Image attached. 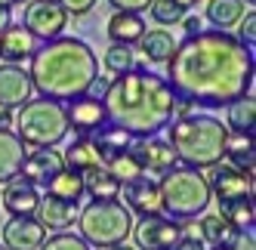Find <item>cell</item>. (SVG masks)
Instances as JSON below:
<instances>
[{
	"label": "cell",
	"instance_id": "cell-39",
	"mask_svg": "<svg viewBox=\"0 0 256 250\" xmlns=\"http://www.w3.org/2000/svg\"><path fill=\"white\" fill-rule=\"evenodd\" d=\"M173 250H210L204 241H200L198 235H194V232H186V235H182L176 244H173Z\"/></svg>",
	"mask_w": 256,
	"mask_h": 250
},
{
	"label": "cell",
	"instance_id": "cell-27",
	"mask_svg": "<svg viewBox=\"0 0 256 250\" xmlns=\"http://www.w3.org/2000/svg\"><path fill=\"white\" fill-rule=\"evenodd\" d=\"M44 194H52V198L68 201V204H80V198H84V176L65 167L59 176H52V180H50V186L44 188Z\"/></svg>",
	"mask_w": 256,
	"mask_h": 250
},
{
	"label": "cell",
	"instance_id": "cell-21",
	"mask_svg": "<svg viewBox=\"0 0 256 250\" xmlns=\"http://www.w3.org/2000/svg\"><path fill=\"white\" fill-rule=\"evenodd\" d=\"M105 31H108V40L112 44L133 46L145 34V19H142V12H112Z\"/></svg>",
	"mask_w": 256,
	"mask_h": 250
},
{
	"label": "cell",
	"instance_id": "cell-19",
	"mask_svg": "<svg viewBox=\"0 0 256 250\" xmlns=\"http://www.w3.org/2000/svg\"><path fill=\"white\" fill-rule=\"evenodd\" d=\"M34 216L40 220L44 228L65 232L68 226L78 222V204L59 201V198H52V194H44V192H40V204H38V213H34Z\"/></svg>",
	"mask_w": 256,
	"mask_h": 250
},
{
	"label": "cell",
	"instance_id": "cell-51",
	"mask_svg": "<svg viewBox=\"0 0 256 250\" xmlns=\"http://www.w3.org/2000/svg\"><path fill=\"white\" fill-rule=\"evenodd\" d=\"M0 250H6V247H4V244H0Z\"/></svg>",
	"mask_w": 256,
	"mask_h": 250
},
{
	"label": "cell",
	"instance_id": "cell-13",
	"mask_svg": "<svg viewBox=\"0 0 256 250\" xmlns=\"http://www.w3.org/2000/svg\"><path fill=\"white\" fill-rule=\"evenodd\" d=\"M65 118H68V130H74L78 136H93L99 127L108 124L102 99H93V96H86V93L68 102Z\"/></svg>",
	"mask_w": 256,
	"mask_h": 250
},
{
	"label": "cell",
	"instance_id": "cell-40",
	"mask_svg": "<svg viewBox=\"0 0 256 250\" xmlns=\"http://www.w3.org/2000/svg\"><path fill=\"white\" fill-rule=\"evenodd\" d=\"M232 250H256V244H253V228H244V232H238V235L232 238V244H228Z\"/></svg>",
	"mask_w": 256,
	"mask_h": 250
},
{
	"label": "cell",
	"instance_id": "cell-26",
	"mask_svg": "<svg viewBox=\"0 0 256 250\" xmlns=\"http://www.w3.org/2000/svg\"><path fill=\"white\" fill-rule=\"evenodd\" d=\"M247 10H250V6L244 4V0H207L204 16H207V22H210L213 28L228 31V28L238 25V19H241Z\"/></svg>",
	"mask_w": 256,
	"mask_h": 250
},
{
	"label": "cell",
	"instance_id": "cell-46",
	"mask_svg": "<svg viewBox=\"0 0 256 250\" xmlns=\"http://www.w3.org/2000/svg\"><path fill=\"white\" fill-rule=\"evenodd\" d=\"M186 4H188V6H194V4H207V0H186Z\"/></svg>",
	"mask_w": 256,
	"mask_h": 250
},
{
	"label": "cell",
	"instance_id": "cell-5",
	"mask_svg": "<svg viewBox=\"0 0 256 250\" xmlns=\"http://www.w3.org/2000/svg\"><path fill=\"white\" fill-rule=\"evenodd\" d=\"M158 192H160V213L170 220H179V222L200 216L213 201L204 170H194L186 164L170 167L164 173L158 180Z\"/></svg>",
	"mask_w": 256,
	"mask_h": 250
},
{
	"label": "cell",
	"instance_id": "cell-1",
	"mask_svg": "<svg viewBox=\"0 0 256 250\" xmlns=\"http://www.w3.org/2000/svg\"><path fill=\"white\" fill-rule=\"evenodd\" d=\"M164 65L173 96L200 108H226L253 90V50L219 28L186 34Z\"/></svg>",
	"mask_w": 256,
	"mask_h": 250
},
{
	"label": "cell",
	"instance_id": "cell-32",
	"mask_svg": "<svg viewBox=\"0 0 256 250\" xmlns=\"http://www.w3.org/2000/svg\"><path fill=\"white\" fill-rule=\"evenodd\" d=\"M188 12H192V6L186 4V0H152V6H148L152 22H154V25H160V28L179 25Z\"/></svg>",
	"mask_w": 256,
	"mask_h": 250
},
{
	"label": "cell",
	"instance_id": "cell-36",
	"mask_svg": "<svg viewBox=\"0 0 256 250\" xmlns=\"http://www.w3.org/2000/svg\"><path fill=\"white\" fill-rule=\"evenodd\" d=\"M234 28H238L234 38L241 40L244 46H250V50H253V46H256V10H247L241 19H238V25H234Z\"/></svg>",
	"mask_w": 256,
	"mask_h": 250
},
{
	"label": "cell",
	"instance_id": "cell-14",
	"mask_svg": "<svg viewBox=\"0 0 256 250\" xmlns=\"http://www.w3.org/2000/svg\"><path fill=\"white\" fill-rule=\"evenodd\" d=\"M120 198L126 201L124 207L130 213H136V216H154V213H160L158 180H152V176H145V173L120 186Z\"/></svg>",
	"mask_w": 256,
	"mask_h": 250
},
{
	"label": "cell",
	"instance_id": "cell-41",
	"mask_svg": "<svg viewBox=\"0 0 256 250\" xmlns=\"http://www.w3.org/2000/svg\"><path fill=\"white\" fill-rule=\"evenodd\" d=\"M105 90H108V78L96 74V80L90 84V90H86V96H93V99H102V96H105Z\"/></svg>",
	"mask_w": 256,
	"mask_h": 250
},
{
	"label": "cell",
	"instance_id": "cell-17",
	"mask_svg": "<svg viewBox=\"0 0 256 250\" xmlns=\"http://www.w3.org/2000/svg\"><path fill=\"white\" fill-rule=\"evenodd\" d=\"M38 204H40V188L22 180V176L10 180L0 192V210H6L10 216H34Z\"/></svg>",
	"mask_w": 256,
	"mask_h": 250
},
{
	"label": "cell",
	"instance_id": "cell-38",
	"mask_svg": "<svg viewBox=\"0 0 256 250\" xmlns=\"http://www.w3.org/2000/svg\"><path fill=\"white\" fill-rule=\"evenodd\" d=\"M114 12H145L152 6V0H108Z\"/></svg>",
	"mask_w": 256,
	"mask_h": 250
},
{
	"label": "cell",
	"instance_id": "cell-9",
	"mask_svg": "<svg viewBox=\"0 0 256 250\" xmlns=\"http://www.w3.org/2000/svg\"><path fill=\"white\" fill-rule=\"evenodd\" d=\"M186 232H188L186 222L154 213V216H139V222H133L130 235L136 241V250H173V244Z\"/></svg>",
	"mask_w": 256,
	"mask_h": 250
},
{
	"label": "cell",
	"instance_id": "cell-11",
	"mask_svg": "<svg viewBox=\"0 0 256 250\" xmlns=\"http://www.w3.org/2000/svg\"><path fill=\"white\" fill-rule=\"evenodd\" d=\"M133 158L139 160V167L145 176H164L170 167H176V152L167 139L160 136H145L133 142Z\"/></svg>",
	"mask_w": 256,
	"mask_h": 250
},
{
	"label": "cell",
	"instance_id": "cell-25",
	"mask_svg": "<svg viewBox=\"0 0 256 250\" xmlns=\"http://www.w3.org/2000/svg\"><path fill=\"white\" fill-rule=\"evenodd\" d=\"M80 176H84V194H90V201H118L120 198V182L105 167L80 173Z\"/></svg>",
	"mask_w": 256,
	"mask_h": 250
},
{
	"label": "cell",
	"instance_id": "cell-8",
	"mask_svg": "<svg viewBox=\"0 0 256 250\" xmlns=\"http://www.w3.org/2000/svg\"><path fill=\"white\" fill-rule=\"evenodd\" d=\"M71 16L65 12V6L59 0H31L25 4V16H22V28H28V34L34 40H52L62 38L68 28Z\"/></svg>",
	"mask_w": 256,
	"mask_h": 250
},
{
	"label": "cell",
	"instance_id": "cell-22",
	"mask_svg": "<svg viewBox=\"0 0 256 250\" xmlns=\"http://www.w3.org/2000/svg\"><path fill=\"white\" fill-rule=\"evenodd\" d=\"M90 139H93V146H96V152H99V158H102V164H108V160L118 158L120 152H130L133 142H136L130 133H124L120 127H114V124H105V127H99Z\"/></svg>",
	"mask_w": 256,
	"mask_h": 250
},
{
	"label": "cell",
	"instance_id": "cell-34",
	"mask_svg": "<svg viewBox=\"0 0 256 250\" xmlns=\"http://www.w3.org/2000/svg\"><path fill=\"white\" fill-rule=\"evenodd\" d=\"M105 170L112 173L120 186L130 182V180H136V176H142V167H139V160L133 158V152H120L118 158H112V160L105 164Z\"/></svg>",
	"mask_w": 256,
	"mask_h": 250
},
{
	"label": "cell",
	"instance_id": "cell-7",
	"mask_svg": "<svg viewBox=\"0 0 256 250\" xmlns=\"http://www.w3.org/2000/svg\"><path fill=\"white\" fill-rule=\"evenodd\" d=\"M78 226H80V238L90 247L108 250L130 238L133 213L120 201H86L84 210H78Z\"/></svg>",
	"mask_w": 256,
	"mask_h": 250
},
{
	"label": "cell",
	"instance_id": "cell-4",
	"mask_svg": "<svg viewBox=\"0 0 256 250\" xmlns=\"http://www.w3.org/2000/svg\"><path fill=\"white\" fill-rule=\"evenodd\" d=\"M170 146L176 152V160H182L186 167L207 170L226 158V139L228 127L213 114H198L188 112L182 118H173L170 124Z\"/></svg>",
	"mask_w": 256,
	"mask_h": 250
},
{
	"label": "cell",
	"instance_id": "cell-31",
	"mask_svg": "<svg viewBox=\"0 0 256 250\" xmlns=\"http://www.w3.org/2000/svg\"><path fill=\"white\" fill-rule=\"evenodd\" d=\"M253 133H228L226 139V160L234 167L253 173Z\"/></svg>",
	"mask_w": 256,
	"mask_h": 250
},
{
	"label": "cell",
	"instance_id": "cell-3",
	"mask_svg": "<svg viewBox=\"0 0 256 250\" xmlns=\"http://www.w3.org/2000/svg\"><path fill=\"white\" fill-rule=\"evenodd\" d=\"M31 86L50 102H71L90 90L99 74V59L93 46L80 38H52L38 44L34 56L28 59Z\"/></svg>",
	"mask_w": 256,
	"mask_h": 250
},
{
	"label": "cell",
	"instance_id": "cell-45",
	"mask_svg": "<svg viewBox=\"0 0 256 250\" xmlns=\"http://www.w3.org/2000/svg\"><path fill=\"white\" fill-rule=\"evenodd\" d=\"M108 250H136V247H126V244H118V247H108Z\"/></svg>",
	"mask_w": 256,
	"mask_h": 250
},
{
	"label": "cell",
	"instance_id": "cell-24",
	"mask_svg": "<svg viewBox=\"0 0 256 250\" xmlns=\"http://www.w3.org/2000/svg\"><path fill=\"white\" fill-rule=\"evenodd\" d=\"M136 46H139V52H142L148 62L160 65V62H167L170 52L176 50V38H173L167 28H148V31H145L142 38L136 40Z\"/></svg>",
	"mask_w": 256,
	"mask_h": 250
},
{
	"label": "cell",
	"instance_id": "cell-28",
	"mask_svg": "<svg viewBox=\"0 0 256 250\" xmlns=\"http://www.w3.org/2000/svg\"><path fill=\"white\" fill-rule=\"evenodd\" d=\"M200 241H204L207 247H226V244H232V238L238 235V228L234 226H228L219 213H200Z\"/></svg>",
	"mask_w": 256,
	"mask_h": 250
},
{
	"label": "cell",
	"instance_id": "cell-20",
	"mask_svg": "<svg viewBox=\"0 0 256 250\" xmlns=\"http://www.w3.org/2000/svg\"><path fill=\"white\" fill-rule=\"evenodd\" d=\"M25 154H28V148L19 136L12 130H0V186H6L10 180L19 176Z\"/></svg>",
	"mask_w": 256,
	"mask_h": 250
},
{
	"label": "cell",
	"instance_id": "cell-48",
	"mask_svg": "<svg viewBox=\"0 0 256 250\" xmlns=\"http://www.w3.org/2000/svg\"><path fill=\"white\" fill-rule=\"evenodd\" d=\"M0 4H4V6H12V0H0Z\"/></svg>",
	"mask_w": 256,
	"mask_h": 250
},
{
	"label": "cell",
	"instance_id": "cell-18",
	"mask_svg": "<svg viewBox=\"0 0 256 250\" xmlns=\"http://www.w3.org/2000/svg\"><path fill=\"white\" fill-rule=\"evenodd\" d=\"M38 50V40L28 34V28L22 25H10L4 34H0V59L4 65H22L34 56Z\"/></svg>",
	"mask_w": 256,
	"mask_h": 250
},
{
	"label": "cell",
	"instance_id": "cell-6",
	"mask_svg": "<svg viewBox=\"0 0 256 250\" xmlns=\"http://www.w3.org/2000/svg\"><path fill=\"white\" fill-rule=\"evenodd\" d=\"M12 133L25 142V148H56L68 136V118L62 102L31 99L12 114Z\"/></svg>",
	"mask_w": 256,
	"mask_h": 250
},
{
	"label": "cell",
	"instance_id": "cell-37",
	"mask_svg": "<svg viewBox=\"0 0 256 250\" xmlns=\"http://www.w3.org/2000/svg\"><path fill=\"white\" fill-rule=\"evenodd\" d=\"M59 4L65 6V12L68 16H74V19H80V16H90L96 10V4L99 0H59Z\"/></svg>",
	"mask_w": 256,
	"mask_h": 250
},
{
	"label": "cell",
	"instance_id": "cell-42",
	"mask_svg": "<svg viewBox=\"0 0 256 250\" xmlns=\"http://www.w3.org/2000/svg\"><path fill=\"white\" fill-rule=\"evenodd\" d=\"M10 25H12V6H4V4H0V34H4Z\"/></svg>",
	"mask_w": 256,
	"mask_h": 250
},
{
	"label": "cell",
	"instance_id": "cell-44",
	"mask_svg": "<svg viewBox=\"0 0 256 250\" xmlns=\"http://www.w3.org/2000/svg\"><path fill=\"white\" fill-rule=\"evenodd\" d=\"M12 114L10 108H0V130H12Z\"/></svg>",
	"mask_w": 256,
	"mask_h": 250
},
{
	"label": "cell",
	"instance_id": "cell-47",
	"mask_svg": "<svg viewBox=\"0 0 256 250\" xmlns=\"http://www.w3.org/2000/svg\"><path fill=\"white\" fill-rule=\"evenodd\" d=\"M210 250H232V247H228V244H226V247H210Z\"/></svg>",
	"mask_w": 256,
	"mask_h": 250
},
{
	"label": "cell",
	"instance_id": "cell-10",
	"mask_svg": "<svg viewBox=\"0 0 256 250\" xmlns=\"http://www.w3.org/2000/svg\"><path fill=\"white\" fill-rule=\"evenodd\" d=\"M210 173L207 176V186H210V194L216 201H232V198H244V194H253V173L241 170L228 164V160L222 158L219 164L207 167Z\"/></svg>",
	"mask_w": 256,
	"mask_h": 250
},
{
	"label": "cell",
	"instance_id": "cell-23",
	"mask_svg": "<svg viewBox=\"0 0 256 250\" xmlns=\"http://www.w3.org/2000/svg\"><path fill=\"white\" fill-rule=\"evenodd\" d=\"M62 160H65V167H68V170H74V173H90V170L105 167L90 136H78V139H74V142H71V146L65 148Z\"/></svg>",
	"mask_w": 256,
	"mask_h": 250
},
{
	"label": "cell",
	"instance_id": "cell-50",
	"mask_svg": "<svg viewBox=\"0 0 256 250\" xmlns=\"http://www.w3.org/2000/svg\"><path fill=\"white\" fill-rule=\"evenodd\" d=\"M244 4H253V0H244Z\"/></svg>",
	"mask_w": 256,
	"mask_h": 250
},
{
	"label": "cell",
	"instance_id": "cell-29",
	"mask_svg": "<svg viewBox=\"0 0 256 250\" xmlns=\"http://www.w3.org/2000/svg\"><path fill=\"white\" fill-rule=\"evenodd\" d=\"M219 216H222L228 226H234L238 232L253 228V220H256L253 194H244V198H232V201H219Z\"/></svg>",
	"mask_w": 256,
	"mask_h": 250
},
{
	"label": "cell",
	"instance_id": "cell-43",
	"mask_svg": "<svg viewBox=\"0 0 256 250\" xmlns=\"http://www.w3.org/2000/svg\"><path fill=\"white\" fill-rule=\"evenodd\" d=\"M182 28H186V34H194V31H200V19L198 16H186V19H182Z\"/></svg>",
	"mask_w": 256,
	"mask_h": 250
},
{
	"label": "cell",
	"instance_id": "cell-12",
	"mask_svg": "<svg viewBox=\"0 0 256 250\" xmlns=\"http://www.w3.org/2000/svg\"><path fill=\"white\" fill-rule=\"evenodd\" d=\"M46 238V228L38 216H10L0 228V244L6 250H38Z\"/></svg>",
	"mask_w": 256,
	"mask_h": 250
},
{
	"label": "cell",
	"instance_id": "cell-30",
	"mask_svg": "<svg viewBox=\"0 0 256 250\" xmlns=\"http://www.w3.org/2000/svg\"><path fill=\"white\" fill-rule=\"evenodd\" d=\"M228 108V118H226V127L228 133H253V120H256V102L253 96H241L226 105Z\"/></svg>",
	"mask_w": 256,
	"mask_h": 250
},
{
	"label": "cell",
	"instance_id": "cell-33",
	"mask_svg": "<svg viewBox=\"0 0 256 250\" xmlns=\"http://www.w3.org/2000/svg\"><path fill=\"white\" fill-rule=\"evenodd\" d=\"M133 65H136V52H133V46H124V44H112V46L105 50V56H102V68L112 78L130 71Z\"/></svg>",
	"mask_w": 256,
	"mask_h": 250
},
{
	"label": "cell",
	"instance_id": "cell-16",
	"mask_svg": "<svg viewBox=\"0 0 256 250\" xmlns=\"http://www.w3.org/2000/svg\"><path fill=\"white\" fill-rule=\"evenodd\" d=\"M34 86L31 78L22 65H0V108H22L25 102H31Z\"/></svg>",
	"mask_w": 256,
	"mask_h": 250
},
{
	"label": "cell",
	"instance_id": "cell-2",
	"mask_svg": "<svg viewBox=\"0 0 256 250\" xmlns=\"http://www.w3.org/2000/svg\"><path fill=\"white\" fill-rule=\"evenodd\" d=\"M102 105H105L108 124L120 127L133 139L158 136L176 118L173 114L176 96L170 90V84L139 62L130 71H124V74L108 80Z\"/></svg>",
	"mask_w": 256,
	"mask_h": 250
},
{
	"label": "cell",
	"instance_id": "cell-15",
	"mask_svg": "<svg viewBox=\"0 0 256 250\" xmlns=\"http://www.w3.org/2000/svg\"><path fill=\"white\" fill-rule=\"evenodd\" d=\"M62 170H65V160H62V154H59V152H52V148H34V152H28V154H25L19 176L44 192V188L50 186L52 176H59Z\"/></svg>",
	"mask_w": 256,
	"mask_h": 250
},
{
	"label": "cell",
	"instance_id": "cell-49",
	"mask_svg": "<svg viewBox=\"0 0 256 250\" xmlns=\"http://www.w3.org/2000/svg\"><path fill=\"white\" fill-rule=\"evenodd\" d=\"M12 4H31V0H12Z\"/></svg>",
	"mask_w": 256,
	"mask_h": 250
},
{
	"label": "cell",
	"instance_id": "cell-35",
	"mask_svg": "<svg viewBox=\"0 0 256 250\" xmlns=\"http://www.w3.org/2000/svg\"><path fill=\"white\" fill-rule=\"evenodd\" d=\"M38 250H93L80 235H68V232H56L52 238H44Z\"/></svg>",
	"mask_w": 256,
	"mask_h": 250
}]
</instances>
